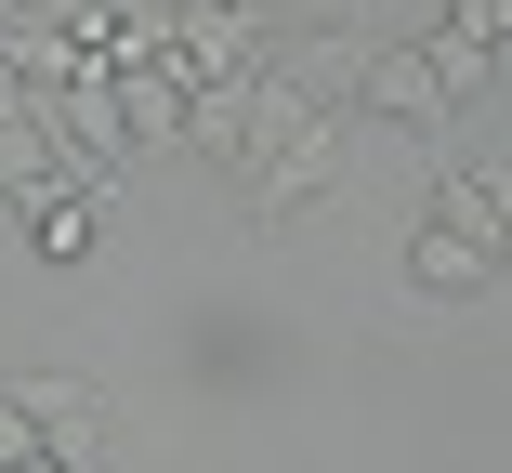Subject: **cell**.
Returning a JSON list of instances; mask_svg holds the SVG:
<instances>
[{
    "label": "cell",
    "instance_id": "1",
    "mask_svg": "<svg viewBox=\"0 0 512 473\" xmlns=\"http://www.w3.org/2000/svg\"><path fill=\"white\" fill-rule=\"evenodd\" d=\"M342 158H355V119H316V132H289L263 171H237V198H250V224H289V211H316L329 184H342Z\"/></svg>",
    "mask_w": 512,
    "mask_h": 473
},
{
    "label": "cell",
    "instance_id": "2",
    "mask_svg": "<svg viewBox=\"0 0 512 473\" xmlns=\"http://www.w3.org/2000/svg\"><path fill=\"white\" fill-rule=\"evenodd\" d=\"M368 106H381V119H407V132H434L460 92L434 79V53H421V40H381V53H368Z\"/></svg>",
    "mask_w": 512,
    "mask_h": 473
},
{
    "label": "cell",
    "instance_id": "3",
    "mask_svg": "<svg viewBox=\"0 0 512 473\" xmlns=\"http://www.w3.org/2000/svg\"><path fill=\"white\" fill-rule=\"evenodd\" d=\"M486 276H499V250H486L473 224H421V237H407V290L460 303V290H486Z\"/></svg>",
    "mask_w": 512,
    "mask_h": 473
},
{
    "label": "cell",
    "instance_id": "4",
    "mask_svg": "<svg viewBox=\"0 0 512 473\" xmlns=\"http://www.w3.org/2000/svg\"><path fill=\"white\" fill-rule=\"evenodd\" d=\"M119 119H132V145H171V132L197 119V79H184V53H171V66H132V79H119Z\"/></svg>",
    "mask_w": 512,
    "mask_h": 473
},
{
    "label": "cell",
    "instance_id": "5",
    "mask_svg": "<svg viewBox=\"0 0 512 473\" xmlns=\"http://www.w3.org/2000/svg\"><path fill=\"white\" fill-rule=\"evenodd\" d=\"M434 224H473V237L512 263V171H499V158H486V171H447V184H434Z\"/></svg>",
    "mask_w": 512,
    "mask_h": 473
},
{
    "label": "cell",
    "instance_id": "6",
    "mask_svg": "<svg viewBox=\"0 0 512 473\" xmlns=\"http://www.w3.org/2000/svg\"><path fill=\"white\" fill-rule=\"evenodd\" d=\"M14 408L40 421V447H66L92 473V434H106V408H92V382H14Z\"/></svg>",
    "mask_w": 512,
    "mask_h": 473
},
{
    "label": "cell",
    "instance_id": "7",
    "mask_svg": "<svg viewBox=\"0 0 512 473\" xmlns=\"http://www.w3.org/2000/svg\"><path fill=\"white\" fill-rule=\"evenodd\" d=\"M92 224H106V198H53V211H27L40 263H79V250H92Z\"/></svg>",
    "mask_w": 512,
    "mask_h": 473
},
{
    "label": "cell",
    "instance_id": "8",
    "mask_svg": "<svg viewBox=\"0 0 512 473\" xmlns=\"http://www.w3.org/2000/svg\"><path fill=\"white\" fill-rule=\"evenodd\" d=\"M421 53H434V79H447V92H486V66H499V53H486V40H460V27H434Z\"/></svg>",
    "mask_w": 512,
    "mask_h": 473
},
{
    "label": "cell",
    "instance_id": "9",
    "mask_svg": "<svg viewBox=\"0 0 512 473\" xmlns=\"http://www.w3.org/2000/svg\"><path fill=\"white\" fill-rule=\"evenodd\" d=\"M447 27H460V40H486V53H499V40H512V0H447Z\"/></svg>",
    "mask_w": 512,
    "mask_h": 473
},
{
    "label": "cell",
    "instance_id": "10",
    "mask_svg": "<svg viewBox=\"0 0 512 473\" xmlns=\"http://www.w3.org/2000/svg\"><path fill=\"white\" fill-rule=\"evenodd\" d=\"M27 473H79V460H66V447H40V460H27Z\"/></svg>",
    "mask_w": 512,
    "mask_h": 473
}]
</instances>
